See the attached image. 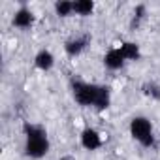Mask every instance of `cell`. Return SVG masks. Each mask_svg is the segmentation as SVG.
Returning a JSON list of instances; mask_svg holds the SVG:
<instances>
[{
    "label": "cell",
    "instance_id": "1",
    "mask_svg": "<svg viewBox=\"0 0 160 160\" xmlns=\"http://www.w3.org/2000/svg\"><path fill=\"white\" fill-rule=\"evenodd\" d=\"M23 132H25V154L28 158H42L49 152V139L43 126L27 122L23 126Z\"/></svg>",
    "mask_w": 160,
    "mask_h": 160
},
{
    "label": "cell",
    "instance_id": "2",
    "mask_svg": "<svg viewBox=\"0 0 160 160\" xmlns=\"http://www.w3.org/2000/svg\"><path fill=\"white\" fill-rule=\"evenodd\" d=\"M104 85H94V83H85L81 79H72V94L73 100L83 106V108H96L100 94H102Z\"/></svg>",
    "mask_w": 160,
    "mask_h": 160
},
{
    "label": "cell",
    "instance_id": "3",
    "mask_svg": "<svg viewBox=\"0 0 160 160\" xmlns=\"http://www.w3.org/2000/svg\"><path fill=\"white\" fill-rule=\"evenodd\" d=\"M130 136L141 143L143 147H152L154 145V134H152V124L145 117H134L130 121Z\"/></svg>",
    "mask_w": 160,
    "mask_h": 160
},
{
    "label": "cell",
    "instance_id": "4",
    "mask_svg": "<svg viewBox=\"0 0 160 160\" xmlns=\"http://www.w3.org/2000/svg\"><path fill=\"white\" fill-rule=\"evenodd\" d=\"M91 42V36L89 34H81V36H73L70 40H66L64 43V51L70 55V57H77V55H81L85 51V47L89 45Z\"/></svg>",
    "mask_w": 160,
    "mask_h": 160
},
{
    "label": "cell",
    "instance_id": "5",
    "mask_svg": "<svg viewBox=\"0 0 160 160\" xmlns=\"http://www.w3.org/2000/svg\"><path fill=\"white\" fill-rule=\"evenodd\" d=\"M81 145L87 151H96V149L102 147V136L94 128H85L81 132Z\"/></svg>",
    "mask_w": 160,
    "mask_h": 160
},
{
    "label": "cell",
    "instance_id": "6",
    "mask_svg": "<svg viewBox=\"0 0 160 160\" xmlns=\"http://www.w3.org/2000/svg\"><path fill=\"white\" fill-rule=\"evenodd\" d=\"M13 27H17V28H21V30H27V28H30L32 25H34V13L28 10V8H19L17 12H15V15H13Z\"/></svg>",
    "mask_w": 160,
    "mask_h": 160
},
{
    "label": "cell",
    "instance_id": "7",
    "mask_svg": "<svg viewBox=\"0 0 160 160\" xmlns=\"http://www.w3.org/2000/svg\"><path fill=\"white\" fill-rule=\"evenodd\" d=\"M104 64H106V68H109V70H121V68L124 66V57H122L121 49H119V47L109 49V51L106 53V57H104Z\"/></svg>",
    "mask_w": 160,
    "mask_h": 160
},
{
    "label": "cell",
    "instance_id": "8",
    "mask_svg": "<svg viewBox=\"0 0 160 160\" xmlns=\"http://www.w3.org/2000/svg\"><path fill=\"white\" fill-rule=\"evenodd\" d=\"M53 64H55V57H53V53L47 51V49H42V51L34 57V66H36L38 70H42V72L51 70Z\"/></svg>",
    "mask_w": 160,
    "mask_h": 160
},
{
    "label": "cell",
    "instance_id": "9",
    "mask_svg": "<svg viewBox=\"0 0 160 160\" xmlns=\"http://www.w3.org/2000/svg\"><path fill=\"white\" fill-rule=\"evenodd\" d=\"M119 49H121L124 60H138V58L141 57V53H139V45L134 43V42H124Z\"/></svg>",
    "mask_w": 160,
    "mask_h": 160
},
{
    "label": "cell",
    "instance_id": "10",
    "mask_svg": "<svg viewBox=\"0 0 160 160\" xmlns=\"http://www.w3.org/2000/svg\"><path fill=\"white\" fill-rule=\"evenodd\" d=\"M92 10H94V2H92V0H75V2H73V13H77V15L87 17V15L92 13Z\"/></svg>",
    "mask_w": 160,
    "mask_h": 160
},
{
    "label": "cell",
    "instance_id": "11",
    "mask_svg": "<svg viewBox=\"0 0 160 160\" xmlns=\"http://www.w3.org/2000/svg\"><path fill=\"white\" fill-rule=\"evenodd\" d=\"M55 13L58 17H68L73 13V2H68V0H58L55 4Z\"/></svg>",
    "mask_w": 160,
    "mask_h": 160
},
{
    "label": "cell",
    "instance_id": "12",
    "mask_svg": "<svg viewBox=\"0 0 160 160\" xmlns=\"http://www.w3.org/2000/svg\"><path fill=\"white\" fill-rule=\"evenodd\" d=\"M141 91H143L145 96L154 98V100H160V85H158V83H154V81H147V83H143Z\"/></svg>",
    "mask_w": 160,
    "mask_h": 160
},
{
    "label": "cell",
    "instance_id": "13",
    "mask_svg": "<svg viewBox=\"0 0 160 160\" xmlns=\"http://www.w3.org/2000/svg\"><path fill=\"white\" fill-rule=\"evenodd\" d=\"M145 15H147V8H145V4H139V6H136V10H134V15H132V28H138L139 27V23L145 19Z\"/></svg>",
    "mask_w": 160,
    "mask_h": 160
},
{
    "label": "cell",
    "instance_id": "14",
    "mask_svg": "<svg viewBox=\"0 0 160 160\" xmlns=\"http://www.w3.org/2000/svg\"><path fill=\"white\" fill-rule=\"evenodd\" d=\"M60 160H73V158H72V156H62Z\"/></svg>",
    "mask_w": 160,
    "mask_h": 160
}]
</instances>
